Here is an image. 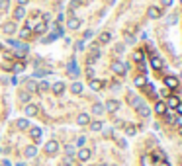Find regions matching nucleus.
I'll list each match as a JSON object with an SVG mask.
<instances>
[{
	"mask_svg": "<svg viewBox=\"0 0 182 166\" xmlns=\"http://www.w3.org/2000/svg\"><path fill=\"white\" fill-rule=\"evenodd\" d=\"M77 123H78V125H88V123H90L88 114H80V115L77 117Z\"/></svg>",
	"mask_w": 182,
	"mask_h": 166,
	"instance_id": "nucleus-13",
	"label": "nucleus"
},
{
	"mask_svg": "<svg viewBox=\"0 0 182 166\" xmlns=\"http://www.w3.org/2000/svg\"><path fill=\"white\" fill-rule=\"evenodd\" d=\"M30 133H31V139H35V141H39V139H41V129H39V127H34Z\"/></svg>",
	"mask_w": 182,
	"mask_h": 166,
	"instance_id": "nucleus-20",
	"label": "nucleus"
},
{
	"mask_svg": "<svg viewBox=\"0 0 182 166\" xmlns=\"http://www.w3.org/2000/svg\"><path fill=\"white\" fill-rule=\"evenodd\" d=\"M0 51H2V45H0Z\"/></svg>",
	"mask_w": 182,
	"mask_h": 166,
	"instance_id": "nucleus-50",
	"label": "nucleus"
},
{
	"mask_svg": "<svg viewBox=\"0 0 182 166\" xmlns=\"http://www.w3.org/2000/svg\"><path fill=\"white\" fill-rule=\"evenodd\" d=\"M69 72H71L73 76H77V74H78V68H77V61H74V59H73L71 63H69Z\"/></svg>",
	"mask_w": 182,
	"mask_h": 166,
	"instance_id": "nucleus-18",
	"label": "nucleus"
},
{
	"mask_svg": "<svg viewBox=\"0 0 182 166\" xmlns=\"http://www.w3.org/2000/svg\"><path fill=\"white\" fill-rule=\"evenodd\" d=\"M31 35V29L30 28H24L22 31H20V37H22V39H26V37H30Z\"/></svg>",
	"mask_w": 182,
	"mask_h": 166,
	"instance_id": "nucleus-26",
	"label": "nucleus"
},
{
	"mask_svg": "<svg viewBox=\"0 0 182 166\" xmlns=\"http://www.w3.org/2000/svg\"><path fill=\"white\" fill-rule=\"evenodd\" d=\"M18 127H20V129H28V127H30V121H28V119H18Z\"/></svg>",
	"mask_w": 182,
	"mask_h": 166,
	"instance_id": "nucleus-24",
	"label": "nucleus"
},
{
	"mask_svg": "<svg viewBox=\"0 0 182 166\" xmlns=\"http://www.w3.org/2000/svg\"><path fill=\"white\" fill-rule=\"evenodd\" d=\"M159 166H170V164L168 162H163V164H159Z\"/></svg>",
	"mask_w": 182,
	"mask_h": 166,
	"instance_id": "nucleus-48",
	"label": "nucleus"
},
{
	"mask_svg": "<svg viewBox=\"0 0 182 166\" xmlns=\"http://www.w3.org/2000/svg\"><path fill=\"white\" fill-rule=\"evenodd\" d=\"M24 16H26V10H24V6H18V8L14 10V18H16V20H22Z\"/></svg>",
	"mask_w": 182,
	"mask_h": 166,
	"instance_id": "nucleus-15",
	"label": "nucleus"
},
{
	"mask_svg": "<svg viewBox=\"0 0 182 166\" xmlns=\"http://www.w3.org/2000/svg\"><path fill=\"white\" fill-rule=\"evenodd\" d=\"M176 20H178V16H176V14H172V16H170V18H168V25L176 24Z\"/></svg>",
	"mask_w": 182,
	"mask_h": 166,
	"instance_id": "nucleus-36",
	"label": "nucleus"
},
{
	"mask_svg": "<svg viewBox=\"0 0 182 166\" xmlns=\"http://www.w3.org/2000/svg\"><path fill=\"white\" fill-rule=\"evenodd\" d=\"M180 78H182V74H180Z\"/></svg>",
	"mask_w": 182,
	"mask_h": 166,
	"instance_id": "nucleus-52",
	"label": "nucleus"
},
{
	"mask_svg": "<svg viewBox=\"0 0 182 166\" xmlns=\"http://www.w3.org/2000/svg\"><path fill=\"white\" fill-rule=\"evenodd\" d=\"M176 111H178V114L182 115V102H178V106H176Z\"/></svg>",
	"mask_w": 182,
	"mask_h": 166,
	"instance_id": "nucleus-44",
	"label": "nucleus"
},
{
	"mask_svg": "<svg viewBox=\"0 0 182 166\" xmlns=\"http://www.w3.org/2000/svg\"><path fill=\"white\" fill-rule=\"evenodd\" d=\"M110 39H112V33H108V31L100 33V43H110Z\"/></svg>",
	"mask_w": 182,
	"mask_h": 166,
	"instance_id": "nucleus-22",
	"label": "nucleus"
},
{
	"mask_svg": "<svg viewBox=\"0 0 182 166\" xmlns=\"http://www.w3.org/2000/svg\"><path fill=\"white\" fill-rule=\"evenodd\" d=\"M74 49H77V51H84V41H77V43H74Z\"/></svg>",
	"mask_w": 182,
	"mask_h": 166,
	"instance_id": "nucleus-30",
	"label": "nucleus"
},
{
	"mask_svg": "<svg viewBox=\"0 0 182 166\" xmlns=\"http://www.w3.org/2000/svg\"><path fill=\"white\" fill-rule=\"evenodd\" d=\"M117 108H120V102H117V100H110L108 104H106V108H104V110H108V111H116Z\"/></svg>",
	"mask_w": 182,
	"mask_h": 166,
	"instance_id": "nucleus-12",
	"label": "nucleus"
},
{
	"mask_svg": "<svg viewBox=\"0 0 182 166\" xmlns=\"http://www.w3.org/2000/svg\"><path fill=\"white\" fill-rule=\"evenodd\" d=\"M71 92H73V94H80V92H82V84H80V82H73Z\"/></svg>",
	"mask_w": 182,
	"mask_h": 166,
	"instance_id": "nucleus-21",
	"label": "nucleus"
},
{
	"mask_svg": "<svg viewBox=\"0 0 182 166\" xmlns=\"http://www.w3.org/2000/svg\"><path fill=\"white\" fill-rule=\"evenodd\" d=\"M90 129H92V131H100V129H102V121H94V123H90Z\"/></svg>",
	"mask_w": 182,
	"mask_h": 166,
	"instance_id": "nucleus-25",
	"label": "nucleus"
},
{
	"mask_svg": "<svg viewBox=\"0 0 182 166\" xmlns=\"http://www.w3.org/2000/svg\"><path fill=\"white\" fill-rule=\"evenodd\" d=\"M45 29H47V24L39 22V24H35V28H34V33H35V35H41V33H45Z\"/></svg>",
	"mask_w": 182,
	"mask_h": 166,
	"instance_id": "nucleus-10",
	"label": "nucleus"
},
{
	"mask_svg": "<svg viewBox=\"0 0 182 166\" xmlns=\"http://www.w3.org/2000/svg\"><path fill=\"white\" fill-rule=\"evenodd\" d=\"M116 51L117 53H124V45H116Z\"/></svg>",
	"mask_w": 182,
	"mask_h": 166,
	"instance_id": "nucleus-46",
	"label": "nucleus"
},
{
	"mask_svg": "<svg viewBox=\"0 0 182 166\" xmlns=\"http://www.w3.org/2000/svg\"><path fill=\"white\" fill-rule=\"evenodd\" d=\"M82 37H84V39H92V37H94V33L88 29V31H84V35H82Z\"/></svg>",
	"mask_w": 182,
	"mask_h": 166,
	"instance_id": "nucleus-37",
	"label": "nucleus"
},
{
	"mask_svg": "<svg viewBox=\"0 0 182 166\" xmlns=\"http://www.w3.org/2000/svg\"><path fill=\"white\" fill-rule=\"evenodd\" d=\"M45 151L49 152V154H55V152L59 151V143H57V141H53V139H51V141L45 145Z\"/></svg>",
	"mask_w": 182,
	"mask_h": 166,
	"instance_id": "nucleus-2",
	"label": "nucleus"
},
{
	"mask_svg": "<svg viewBox=\"0 0 182 166\" xmlns=\"http://www.w3.org/2000/svg\"><path fill=\"white\" fill-rule=\"evenodd\" d=\"M24 68H26L24 63H16V65H14V71L16 72H24Z\"/></svg>",
	"mask_w": 182,
	"mask_h": 166,
	"instance_id": "nucleus-27",
	"label": "nucleus"
},
{
	"mask_svg": "<svg viewBox=\"0 0 182 166\" xmlns=\"http://www.w3.org/2000/svg\"><path fill=\"white\" fill-rule=\"evenodd\" d=\"M147 16H149V18H151V20H157L159 16H160V10H159L157 6H151V8L147 10Z\"/></svg>",
	"mask_w": 182,
	"mask_h": 166,
	"instance_id": "nucleus-6",
	"label": "nucleus"
},
{
	"mask_svg": "<svg viewBox=\"0 0 182 166\" xmlns=\"http://www.w3.org/2000/svg\"><path fill=\"white\" fill-rule=\"evenodd\" d=\"M125 133H127V135H135V127H133V125H129V127L125 129Z\"/></svg>",
	"mask_w": 182,
	"mask_h": 166,
	"instance_id": "nucleus-38",
	"label": "nucleus"
},
{
	"mask_svg": "<svg viewBox=\"0 0 182 166\" xmlns=\"http://www.w3.org/2000/svg\"><path fill=\"white\" fill-rule=\"evenodd\" d=\"M90 86H92L94 90H98V88H100V82H98V80H92V84H90Z\"/></svg>",
	"mask_w": 182,
	"mask_h": 166,
	"instance_id": "nucleus-42",
	"label": "nucleus"
},
{
	"mask_svg": "<svg viewBox=\"0 0 182 166\" xmlns=\"http://www.w3.org/2000/svg\"><path fill=\"white\" fill-rule=\"evenodd\" d=\"M178 106V98H170L168 100V108H176Z\"/></svg>",
	"mask_w": 182,
	"mask_h": 166,
	"instance_id": "nucleus-29",
	"label": "nucleus"
},
{
	"mask_svg": "<svg viewBox=\"0 0 182 166\" xmlns=\"http://www.w3.org/2000/svg\"><path fill=\"white\" fill-rule=\"evenodd\" d=\"M65 152L69 154V156H71V154L74 152V147H73V145H67V147H65Z\"/></svg>",
	"mask_w": 182,
	"mask_h": 166,
	"instance_id": "nucleus-34",
	"label": "nucleus"
},
{
	"mask_svg": "<svg viewBox=\"0 0 182 166\" xmlns=\"http://www.w3.org/2000/svg\"><path fill=\"white\" fill-rule=\"evenodd\" d=\"M137 111H139V115H143V117H149V114H151V110H149L147 106H143V104L137 106Z\"/></svg>",
	"mask_w": 182,
	"mask_h": 166,
	"instance_id": "nucleus-14",
	"label": "nucleus"
},
{
	"mask_svg": "<svg viewBox=\"0 0 182 166\" xmlns=\"http://www.w3.org/2000/svg\"><path fill=\"white\" fill-rule=\"evenodd\" d=\"M112 68H114L116 74H124L125 72V65H124V63H120V61H116L114 65H112Z\"/></svg>",
	"mask_w": 182,
	"mask_h": 166,
	"instance_id": "nucleus-4",
	"label": "nucleus"
},
{
	"mask_svg": "<svg viewBox=\"0 0 182 166\" xmlns=\"http://www.w3.org/2000/svg\"><path fill=\"white\" fill-rule=\"evenodd\" d=\"M57 37H59L57 33H51L49 37H45V39H43V43H51V41H55V39H57Z\"/></svg>",
	"mask_w": 182,
	"mask_h": 166,
	"instance_id": "nucleus-28",
	"label": "nucleus"
},
{
	"mask_svg": "<svg viewBox=\"0 0 182 166\" xmlns=\"http://www.w3.org/2000/svg\"><path fill=\"white\" fill-rule=\"evenodd\" d=\"M90 154H92V152H90L88 149H80L77 156H78V160H82V162H84V160H88V158H90Z\"/></svg>",
	"mask_w": 182,
	"mask_h": 166,
	"instance_id": "nucleus-9",
	"label": "nucleus"
},
{
	"mask_svg": "<svg viewBox=\"0 0 182 166\" xmlns=\"http://www.w3.org/2000/svg\"><path fill=\"white\" fill-rule=\"evenodd\" d=\"M84 143H86V137H78V139H77V145H78L80 149L84 147Z\"/></svg>",
	"mask_w": 182,
	"mask_h": 166,
	"instance_id": "nucleus-33",
	"label": "nucleus"
},
{
	"mask_svg": "<svg viewBox=\"0 0 182 166\" xmlns=\"http://www.w3.org/2000/svg\"><path fill=\"white\" fill-rule=\"evenodd\" d=\"M176 123H178V125L182 127V115H178V117H176Z\"/></svg>",
	"mask_w": 182,
	"mask_h": 166,
	"instance_id": "nucleus-47",
	"label": "nucleus"
},
{
	"mask_svg": "<svg viewBox=\"0 0 182 166\" xmlns=\"http://www.w3.org/2000/svg\"><path fill=\"white\" fill-rule=\"evenodd\" d=\"M2 29H4V33H6V35H12V33H16V24L14 22H6L2 25Z\"/></svg>",
	"mask_w": 182,
	"mask_h": 166,
	"instance_id": "nucleus-3",
	"label": "nucleus"
},
{
	"mask_svg": "<svg viewBox=\"0 0 182 166\" xmlns=\"http://www.w3.org/2000/svg\"><path fill=\"white\" fill-rule=\"evenodd\" d=\"M145 82H147V80L143 78V76H137V78H135V84H137V86H143Z\"/></svg>",
	"mask_w": 182,
	"mask_h": 166,
	"instance_id": "nucleus-32",
	"label": "nucleus"
},
{
	"mask_svg": "<svg viewBox=\"0 0 182 166\" xmlns=\"http://www.w3.org/2000/svg\"><path fill=\"white\" fill-rule=\"evenodd\" d=\"M80 24H82V22H80V18H77V16H71V18L67 20V28L69 29H78Z\"/></svg>",
	"mask_w": 182,
	"mask_h": 166,
	"instance_id": "nucleus-1",
	"label": "nucleus"
},
{
	"mask_svg": "<svg viewBox=\"0 0 182 166\" xmlns=\"http://www.w3.org/2000/svg\"><path fill=\"white\" fill-rule=\"evenodd\" d=\"M151 67H153V68H160V67H163V59L155 55V57L151 59Z\"/></svg>",
	"mask_w": 182,
	"mask_h": 166,
	"instance_id": "nucleus-17",
	"label": "nucleus"
},
{
	"mask_svg": "<svg viewBox=\"0 0 182 166\" xmlns=\"http://www.w3.org/2000/svg\"><path fill=\"white\" fill-rule=\"evenodd\" d=\"M20 100H22V102H24V104H28V102H30V94H28V92H24V94H20Z\"/></svg>",
	"mask_w": 182,
	"mask_h": 166,
	"instance_id": "nucleus-31",
	"label": "nucleus"
},
{
	"mask_svg": "<svg viewBox=\"0 0 182 166\" xmlns=\"http://www.w3.org/2000/svg\"><path fill=\"white\" fill-rule=\"evenodd\" d=\"M98 166H108V164H98Z\"/></svg>",
	"mask_w": 182,
	"mask_h": 166,
	"instance_id": "nucleus-49",
	"label": "nucleus"
},
{
	"mask_svg": "<svg viewBox=\"0 0 182 166\" xmlns=\"http://www.w3.org/2000/svg\"><path fill=\"white\" fill-rule=\"evenodd\" d=\"M84 2H90V0H84Z\"/></svg>",
	"mask_w": 182,
	"mask_h": 166,
	"instance_id": "nucleus-51",
	"label": "nucleus"
},
{
	"mask_svg": "<svg viewBox=\"0 0 182 166\" xmlns=\"http://www.w3.org/2000/svg\"><path fill=\"white\" fill-rule=\"evenodd\" d=\"M24 111H26V115H28V117H34V115H35L39 110H37V106H34V104H28Z\"/></svg>",
	"mask_w": 182,
	"mask_h": 166,
	"instance_id": "nucleus-5",
	"label": "nucleus"
},
{
	"mask_svg": "<svg viewBox=\"0 0 182 166\" xmlns=\"http://www.w3.org/2000/svg\"><path fill=\"white\" fill-rule=\"evenodd\" d=\"M16 57H18V59H24V57H26V51H18V49H16Z\"/></svg>",
	"mask_w": 182,
	"mask_h": 166,
	"instance_id": "nucleus-40",
	"label": "nucleus"
},
{
	"mask_svg": "<svg viewBox=\"0 0 182 166\" xmlns=\"http://www.w3.org/2000/svg\"><path fill=\"white\" fill-rule=\"evenodd\" d=\"M24 154H26V158H34L35 154H37V149L34 147V145H30V147H26V151H24Z\"/></svg>",
	"mask_w": 182,
	"mask_h": 166,
	"instance_id": "nucleus-8",
	"label": "nucleus"
},
{
	"mask_svg": "<svg viewBox=\"0 0 182 166\" xmlns=\"http://www.w3.org/2000/svg\"><path fill=\"white\" fill-rule=\"evenodd\" d=\"M155 111H157V114H167V104L157 102V104H155Z\"/></svg>",
	"mask_w": 182,
	"mask_h": 166,
	"instance_id": "nucleus-16",
	"label": "nucleus"
},
{
	"mask_svg": "<svg viewBox=\"0 0 182 166\" xmlns=\"http://www.w3.org/2000/svg\"><path fill=\"white\" fill-rule=\"evenodd\" d=\"M53 92H55L57 96H61L63 92H65V82H55L53 84Z\"/></svg>",
	"mask_w": 182,
	"mask_h": 166,
	"instance_id": "nucleus-11",
	"label": "nucleus"
},
{
	"mask_svg": "<svg viewBox=\"0 0 182 166\" xmlns=\"http://www.w3.org/2000/svg\"><path fill=\"white\" fill-rule=\"evenodd\" d=\"M92 111H94L96 115H102V114H104V106H102V104H94Z\"/></svg>",
	"mask_w": 182,
	"mask_h": 166,
	"instance_id": "nucleus-23",
	"label": "nucleus"
},
{
	"mask_svg": "<svg viewBox=\"0 0 182 166\" xmlns=\"http://www.w3.org/2000/svg\"><path fill=\"white\" fill-rule=\"evenodd\" d=\"M8 4H10L8 0H0V8H4V10H6V8H8Z\"/></svg>",
	"mask_w": 182,
	"mask_h": 166,
	"instance_id": "nucleus-41",
	"label": "nucleus"
},
{
	"mask_svg": "<svg viewBox=\"0 0 182 166\" xmlns=\"http://www.w3.org/2000/svg\"><path fill=\"white\" fill-rule=\"evenodd\" d=\"M28 88H30V90H37V82H30Z\"/></svg>",
	"mask_w": 182,
	"mask_h": 166,
	"instance_id": "nucleus-43",
	"label": "nucleus"
},
{
	"mask_svg": "<svg viewBox=\"0 0 182 166\" xmlns=\"http://www.w3.org/2000/svg\"><path fill=\"white\" fill-rule=\"evenodd\" d=\"M164 84H167V88H176V86H178V78L167 76V78H164Z\"/></svg>",
	"mask_w": 182,
	"mask_h": 166,
	"instance_id": "nucleus-7",
	"label": "nucleus"
},
{
	"mask_svg": "<svg viewBox=\"0 0 182 166\" xmlns=\"http://www.w3.org/2000/svg\"><path fill=\"white\" fill-rule=\"evenodd\" d=\"M133 59H135V61H143V53H141V51L133 53Z\"/></svg>",
	"mask_w": 182,
	"mask_h": 166,
	"instance_id": "nucleus-35",
	"label": "nucleus"
},
{
	"mask_svg": "<svg viewBox=\"0 0 182 166\" xmlns=\"http://www.w3.org/2000/svg\"><path fill=\"white\" fill-rule=\"evenodd\" d=\"M172 2H174V0H160L163 6H172Z\"/></svg>",
	"mask_w": 182,
	"mask_h": 166,
	"instance_id": "nucleus-39",
	"label": "nucleus"
},
{
	"mask_svg": "<svg viewBox=\"0 0 182 166\" xmlns=\"http://www.w3.org/2000/svg\"><path fill=\"white\" fill-rule=\"evenodd\" d=\"M28 2H30V0H18V6H26Z\"/></svg>",
	"mask_w": 182,
	"mask_h": 166,
	"instance_id": "nucleus-45",
	"label": "nucleus"
},
{
	"mask_svg": "<svg viewBox=\"0 0 182 166\" xmlns=\"http://www.w3.org/2000/svg\"><path fill=\"white\" fill-rule=\"evenodd\" d=\"M98 57H100V51H98V47H96V49L92 51V55L88 57V65H94V63H96V59H98Z\"/></svg>",
	"mask_w": 182,
	"mask_h": 166,
	"instance_id": "nucleus-19",
	"label": "nucleus"
}]
</instances>
